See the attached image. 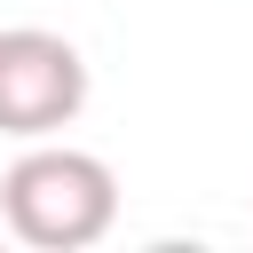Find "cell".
<instances>
[{"label": "cell", "instance_id": "obj_3", "mask_svg": "<svg viewBox=\"0 0 253 253\" xmlns=\"http://www.w3.org/2000/svg\"><path fill=\"white\" fill-rule=\"evenodd\" d=\"M0 229H8V221H0Z\"/></svg>", "mask_w": 253, "mask_h": 253}, {"label": "cell", "instance_id": "obj_2", "mask_svg": "<svg viewBox=\"0 0 253 253\" xmlns=\"http://www.w3.org/2000/svg\"><path fill=\"white\" fill-rule=\"evenodd\" d=\"M79 111H87V55L47 24H8L0 32V134L47 142Z\"/></svg>", "mask_w": 253, "mask_h": 253}, {"label": "cell", "instance_id": "obj_1", "mask_svg": "<svg viewBox=\"0 0 253 253\" xmlns=\"http://www.w3.org/2000/svg\"><path fill=\"white\" fill-rule=\"evenodd\" d=\"M0 221L32 253H87L119 221V174L95 150H71L47 134L0 174Z\"/></svg>", "mask_w": 253, "mask_h": 253}]
</instances>
